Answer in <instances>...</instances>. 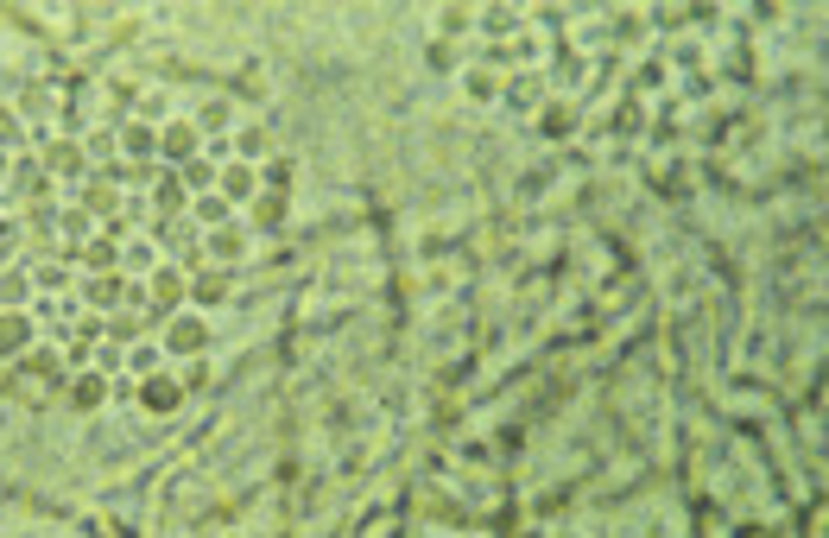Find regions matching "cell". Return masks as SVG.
Here are the masks:
<instances>
[{
  "label": "cell",
  "mask_w": 829,
  "mask_h": 538,
  "mask_svg": "<svg viewBox=\"0 0 829 538\" xmlns=\"http://www.w3.org/2000/svg\"><path fill=\"white\" fill-rule=\"evenodd\" d=\"M178 399V393H171V380H152V387H146V405H171Z\"/></svg>",
  "instance_id": "obj_3"
},
{
  "label": "cell",
  "mask_w": 829,
  "mask_h": 538,
  "mask_svg": "<svg viewBox=\"0 0 829 538\" xmlns=\"http://www.w3.org/2000/svg\"><path fill=\"white\" fill-rule=\"evenodd\" d=\"M19 342H26V323L6 317V323H0V349H19Z\"/></svg>",
  "instance_id": "obj_2"
},
{
  "label": "cell",
  "mask_w": 829,
  "mask_h": 538,
  "mask_svg": "<svg viewBox=\"0 0 829 538\" xmlns=\"http://www.w3.org/2000/svg\"><path fill=\"white\" fill-rule=\"evenodd\" d=\"M222 184H228V196H247V190H253V178H247V171H228Z\"/></svg>",
  "instance_id": "obj_4"
},
{
  "label": "cell",
  "mask_w": 829,
  "mask_h": 538,
  "mask_svg": "<svg viewBox=\"0 0 829 538\" xmlns=\"http://www.w3.org/2000/svg\"><path fill=\"white\" fill-rule=\"evenodd\" d=\"M196 342H203V323H178L171 329V349H196Z\"/></svg>",
  "instance_id": "obj_1"
}]
</instances>
